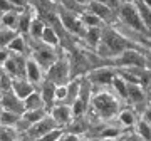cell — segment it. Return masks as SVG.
Wrapping results in <instances>:
<instances>
[{"label": "cell", "mask_w": 151, "mask_h": 141, "mask_svg": "<svg viewBox=\"0 0 151 141\" xmlns=\"http://www.w3.org/2000/svg\"><path fill=\"white\" fill-rule=\"evenodd\" d=\"M119 19L123 20V24H126L133 30H138V32L148 30L145 25V22H143V19H141V14L138 10L136 4H131V2L123 4V5L119 7Z\"/></svg>", "instance_id": "cell-3"}, {"label": "cell", "mask_w": 151, "mask_h": 141, "mask_svg": "<svg viewBox=\"0 0 151 141\" xmlns=\"http://www.w3.org/2000/svg\"><path fill=\"white\" fill-rule=\"evenodd\" d=\"M118 76L116 70L111 69V67H97L94 69L87 76V79L92 82V84H99V86H108V84H113L114 77Z\"/></svg>", "instance_id": "cell-9"}, {"label": "cell", "mask_w": 151, "mask_h": 141, "mask_svg": "<svg viewBox=\"0 0 151 141\" xmlns=\"http://www.w3.org/2000/svg\"><path fill=\"white\" fill-rule=\"evenodd\" d=\"M116 64L123 67H146V57L129 47L119 55H116Z\"/></svg>", "instance_id": "cell-6"}, {"label": "cell", "mask_w": 151, "mask_h": 141, "mask_svg": "<svg viewBox=\"0 0 151 141\" xmlns=\"http://www.w3.org/2000/svg\"><path fill=\"white\" fill-rule=\"evenodd\" d=\"M2 69L7 70L10 76L14 77H27V59H24L22 54L12 52L10 57L2 64Z\"/></svg>", "instance_id": "cell-5"}, {"label": "cell", "mask_w": 151, "mask_h": 141, "mask_svg": "<svg viewBox=\"0 0 151 141\" xmlns=\"http://www.w3.org/2000/svg\"><path fill=\"white\" fill-rule=\"evenodd\" d=\"M138 133H139L141 138L145 140H151V123L146 121L145 118L138 121Z\"/></svg>", "instance_id": "cell-31"}, {"label": "cell", "mask_w": 151, "mask_h": 141, "mask_svg": "<svg viewBox=\"0 0 151 141\" xmlns=\"http://www.w3.org/2000/svg\"><path fill=\"white\" fill-rule=\"evenodd\" d=\"M12 89H14V92H15L19 98L25 99L29 94H32L35 91V84L30 79H27V77H15Z\"/></svg>", "instance_id": "cell-13"}, {"label": "cell", "mask_w": 151, "mask_h": 141, "mask_svg": "<svg viewBox=\"0 0 151 141\" xmlns=\"http://www.w3.org/2000/svg\"><path fill=\"white\" fill-rule=\"evenodd\" d=\"M136 7H138V10L141 14V19L145 22V25L148 30H151V7L146 5L143 0H136Z\"/></svg>", "instance_id": "cell-23"}, {"label": "cell", "mask_w": 151, "mask_h": 141, "mask_svg": "<svg viewBox=\"0 0 151 141\" xmlns=\"http://www.w3.org/2000/svg\"><path fill=\"white\" fill-rule=\"evenodd\" d=\"M50 2H59V0H50Z\"/></svg>", "instance_id": "cell-43"}, {"label": "cell", "mask_w": 151, "mask_h": 141, "mask_svg": "<svg viewBox=\"0 0 151 141\" xmlns=\"http://www.w3.org/2000/svg\"><path fill=\"white\" fill-rule=\"evenodd\" d=\"M87 10H91L92 14H96L99 15L103 20H108L111 14H113V7L109 5V4H104V2H96V0H91L86 7Z\"/></svg>", "instance_id": "cell-14"}, {"label": "cell", "mask_w": 151, "mask_h": 141, "mask_svg": "<svg viewBox=\"0 0 151 141\" xmlns=\"http://www.w3.org/2000/svg\"><path fill=\"white\" fill-rule=\"evenodd\" d=\"M60 138H64V131L60 129V128H54L49 133H45L40 140H60Z\"/></svg>", "instance_id": "cell-35"}, {"label": "cell", "mask_w": 151, "mask_h": 141, "mask_svg": "<svg viewBox=\"0 0 151 141\" xmlns=\"http://www.w3.org/2000/svg\"><path fill=\"white\" fill-rule=\"evenodd\" d=\"M55 87H57V84H54L50 79H47L42 84V98L47 106H50L52 101H55Z\"/></svg>", "instance_id": "cell-20"}, {"label": "cell", "mask_w": 151, "mask_h": 141, "mask_svg": "<svg viewBox=\"0 0 151 141\" xmlns=\"http://www.w3.org/2000/svg\"><path fill=\"white\" fill-rule=\"evenodd\" d=\"M20 118H22V114L2 109V126H15L17 121L20 119Z\"/></svg>", "instance_id": "cell-27"}, {"label": "cell", "mask_w": 151, "mask_h": 141, "mask_svg": "<svg viewBox=\"0 0 151 141\" xmlns=\"http://www.w3.org/2000/svg\"><path fill=\"white\" fill-rule=\"evenodd\" d=\"M15 9L17 7L12 4L10 0H2V14H4V12H9V10H15ZM19 10H20V9H19Z\"/></svg>", "instance_id": "cell-37"}, {"label": "cell", "mask_w": 151, "mask_h": 141, "mask_svg": "<svg viewBox=\"0 0 151 141\" xmlns=\"http://www.w3.org/2000/svg\"><path fill=\"white\" fill-rule=\"evenodd\" d=\"M143 2H145L146 5H150V7H151V0H143Z\"/></svg>", "instance_id": "cell-41"}, {"label": "cell", "mask_w": 151, "mask_h": 141, "mask_svg": "<svg viewBox=\"0 0 151 141\" xmlns=\"http://www.w3.org/2000/svg\"><path fill=\"white\" fill-rule=\"evenodd\" d=\"M96 2H104V4H108V0H96Z\"/></svg>", "instance_id": "cell-42"}, {"label": "cell", "mask_w": 151, "mask_h": 141, "mask_svg": "<svg viewBox=\"0 0 151 141\" xmlns=\"http://www.w3.org/2000/svg\"><path fill=\"white\" fill-rule=\"evenodd\" d=\"M57 121L52 118V114H49V116H45V118H42L40 121H37L35 124H32V128H30V133H32L34 138H42L45 133H49L50 129H54V128H57Z\"/></svg>", "instance_id": "cell-12"}, {"label": "cell", "mask_w": 151, "mask_h": 141, "mask_svg": "<svg viewBox=\"0 0 151 141\" xmlns=\"http://www.w3.org/2000/svg\"><path fill=\"white\" fill-rule=\"evenodd\" d=\"M7 47H9L12 52H15V54H24V50H25V40H24L22 35H17Z\"/></svg>", "instance_id": "cell-30"}, {"label": "cell", "mask_w": 151, "mask_h": 141, "mask_svg": "<svg viewBox=\"0 0 151 141\" xmlns=\"http://www.w3.org/2000/svg\"><path fill=\"white\" fill-rule=\"evenodd\" d=\"M129 47H131V42L123 34H119L114 29H108L106 32H103V40L97 45L99 54L111 55V57H116V55H119L121 52H124Z\"/></svg>", "instance_id": "cell-1"}, {"label": "cell", "mask_w": 151, "mask_h": 141, "mask_svg": "<svg viewBox=\"0 0 151 141\" xmlns=\"http://www.w3.org/2000/svg\"><path fill=\"white\" fill-rule=\"evenodd\" d=\"M119 136V129L118 128H104L101 133V138H118Z\"/></svg>", "instance_id": "cell-36"}, {"label": "cell", "mask_w": 151, "mask_h": 141, "mask_svg": "<svg viewBox=\"0 0 151 141\" xmlns=\"http://www.w3.org/2000/svg\"><path fill=\"white\" fill-rule=\"evenodd\" d=\"M128 101L134 104H139L141 101H145V91L141 84H131L128 82Z\"/></svg>", "instance_id": "cell-18"}, {"label": "cell", "mask_w": 151, "mask_h": 141, "mask_svg": "<svg viewBox=\"0 0 151 141\" xmlns=\"http://www.w3.org/2000/svg\"><path fill=\"white\" fill-rule=\"evenodd\" d=\"M60 22H62V25L65 27V30H69L72 34H86V25H84V22L82 19H77L74 17L72 14H60Z\"/></svg>", "instance_id": "cell-11"}, {"label": "cell", "mask_w": 151, "mask_h": 141, "mask_svg": "<svg viewBox=\"0 0 151 141\" xmlns=\"http://www.w3.org/2000/svg\"><path fill=\"white\" fill-rule=\"evenodd\" d=\"M2 109L24 114L25 113V104H24V99L19 98L15 92H14V89H10V91H2Z\"/></svg>", "instance_id": "cell-8"}, {"label": "cell", "mask_w": 151, "mask_h": 141, "mask_svg": "<svg viewBox=\"0 0 151 141\" xmlns=\"http://www.w3.org/2000/svg\"><path fill=\"white\" fill-rule=\"evenodd\" d=\"M22 116H24L29 123L35 124L37 121H40L42 118H45L47 114H45V108H40V109H29V111H25Z\"/></svg>", "instance_id": "cell-26"}, {"label": "cell", "mask_w": 151, "mask_h": 141, "mask_svg": "<svg viewBox=\"0 0 151 141\" xmlns=\"http://www.w3.org/2000/svg\"><path fill=\"white\" fill-rule=\"evenodd\" d=\"M10 2L17 7V9H20V10H24V9H25V4H27V0H10Z\"/></svg>", "instance_id": "cell-38"}, {"label": "cell", "mask_w": 151, "mask_h": 141, "mask_svg": "<svg viewBox=\"0 0 151 141\" xmlns=\"http://www.w3.org/2000/svg\"><path fill=\"white\" fill-rule=\"evenodd\" d=\"M40 40H42L44 44H47V45H52V47H57V45H59V35L55 34V30L50 27V25H45Z\"/></svg>", "instance_id": "cell-22"}, {"label": "cell", "mask_w": 151, "mask_h": 141, "mask_svg": "<svg viewBox=\"0 0 151 141\" xmlns=\"http://www.w3.org/2000/svg\"><path fill=\"white\" fill-rule=\"evenodd\" d=\"M113 86H114V89L118 91L119 96H123L124 99H128V82H126L124 77L116 76L114 77V81H113Z\"/></svg>", "instance_id": "cell-28"}, {"label": "cell", "mask_w": 151, "mask_h": 141, "mask_svg": "<svg viewBox=\"0 0 151 141\" xmlns=\"http://www.w3.org/2000/svg\"><path fill=\"white\" fill-rule=\"evenodd\" d=\"M143 118H145L146 121H150V123H151V106H148V108H146L145 114H143Z\"/></svg>", "instance_id": "cell-39"}, {"label": "cell", "mask_w": 151, "mask_h": 141, "mask_svg": "<svg viewBox=\"0 0 151 141\" xmlns=\"http://www.w3.org/2000/svg\"><path fill=\"white\" fill-rule=\"evenodd\" d=\"M44 29H45V24H44V20H40V19H34L29 34H30L34 39H42Z\"/></svg>", "instance_id": "cell-29"}, {"label": "cell", "mask_w": 151, "mask_h": 141, "mask_svg": "<svg viewBox=\"0 0 151 141\" xmlns=\"http://www.w3.org/2000/svg\"><path fill=\"white\" fill-rule=\"evenodd\" d=\"M91 106L92 111L104 119H109V118H114L116 114H119V101L116 99V96H113L108 91L97 92L91 99Z\"/></svg>", "instance_id": "cell-2"}, {"label": "cell", "mask_w": 151, "mask_h": 141, "mask_svg": "<svg viewBox=\"0 0 151 141\" xmlns=\"http://www.w3.org/2000/svg\"><path fill=\"white\" fill-rule=\"evenodd\" d=\"M32 57L40 64V67H42L44 70H49V67L57 60V55H55L54 47H52V45H47V44H44V47L42 45L37 47V49L34 50Z\"/></svg>", "instance_id": "cell-7"}, {"label": "cell", "mask_w": 151, "mask_h": 141, "mask_svg": "<svg viewBox=\"0 0 151 141\" xmlns=\"http://www.w3.org/2000/svg\"><path fill=\"white\" fill-rule=\"evenodd\" d=\"M119 121L124 126H131L134 123V114L131 113V111H119Z\"/></svg>", "instance_id": "cell-34"}, {"label": "cell", "mask_w": 151, "mask_h": 141, "mask_svg": "<svg viewBox=\"0 0 151 141\" xmlns=\"http://www.w3.org/2000/svg\"><path fill=\"white\" fill-rule=\"evenodd\" d=\"M24 104H25V111H29V109H40V108H45L47 104H45V101H44L42 94L37 91H34L32 94H29L27 98L24 99Z\"/></svg>", "instance_id": "cell-17"}, {"label": "cell", "mask_w": 151, "mask_h": 141, "mask_svg": "<svg viewBox=\"0 0 151 141\" xmlns=\"http://www.w3.org/2000/svg\"><path fill=\"white\" fill-rule=\"evenodd\" d=\"M74 2H77V4H81V5H87L91 0H74Z\"/></svg>", "instance_id": "cell-40"}, {"label": "cell", "mask_w": 151, "mask_h": 141, "mask_svg": "<svg viewBox=\"0 0 151 141\" xmlns=\"http://www.w3.org/2000/svg\"><path fill=\"white\" fill-rule=\"evenodd\" d=\"M42 67H40V64H39L37 60L34 59H27V79H30V81L34 82V84H39V82L42 81Z\"/></svg>", "instance_id": "cell-15"}, {"label": "cell", "mask_w": 151, "mask_h": 141, "mask_svg": "<svg viewBox=\"0 0 151 141\" xmlns=\"http://www.w3.org/2000/svg\"><path fill=\"white\" fill-rule=\"evenodd\" d=\"M32 20H34V17L32 14L27 10V9H24V10L20 12V22H19V32L22 34H25L30 30V25H32Z\"/></svg>", "instance_id": "cell-24"}, {"label": "cell", "mask_w": 151, "mask_h": 141, "mask_svg": "<svg viewBox=\"0 0 151 141\" xmlns=\"http://www.w3.org/2000/svg\"><path fill=\"white\" fill-rule=\"evenodd\" d=\"M50 114H52V118L57 121V124H60V126L69 124L70 121H72V116H74V113H72V106L67 104V103L55 104L54 108H52V111H50Z\"/></svg>", "instance_id": "cell-10"}, {"label": "cell", "mask_w": 151, "mask_h": 141, "mask_svg": "<svg viewBox=\"0 0 151 141\" xmlns=\"http://www.w3.org/2000/svg\"><path fill=\"white\" fill-rule=\"evenodd\" d=\"M79 91H81V81L79 79H72V81L67 82V98H65L64 103L72 104L76 99L79 98Z\"/></svg>", "instance_id": "cell-21"}, {"label": "cell", "mask_w": 151, "mask_h": 141, "mask_svg": "<svg viewBox=\"0 0 151 141\" xmlns=\"http://www.w3.org/2000/svg\"><path fill=\"white\" fill-rule=\"evenodd\" d=\"M69 74H70V60L69 59H57L54 64L49 67L47 70V79L60 86V84H67L69 82Z\"/></svg>", "instance_id": "cell-4"}, {"label": "cell", "mask_w": 151, "mask_h": 141, "mask_svg": "<svg viewBox=\"0 0 151 141\" xmlns=\"http://www.w3.org/2000/svg\"><path fill=\"white\" fill-rule=\"evenodd\" d=\"M19 34H17L15 29H9V27H4L2 29V47H7L9 44L17 37Z\"/></svg>", "instance_id": "cell-32"}, {"label": "cell", "mask_w": 151, "mask_h": 141, "mask_svg": "<svg viewBox=\"0 0 151 141\" xmlns=\"http://www.w3.org/2000/svg\"><path fill=\"white\" fill-rule=\"evenodd\" d=\"M20 12H22V10H19V9H15V10H9V12H4V14H2V25H4V27H9V29H15V30H19Z\"/></svg>", "instance_id": "cell-16"}, {"label": "cell", "mask_w": 151, "mask_h": 141, "mask_svg": "<svg viewBox=\"0 0 151 141\" xmlns=\"http://www.w3.org/2000/svg\"><path fill=\"white\" fill-rule=\"evenodd\" d=\"M14 79L15 77L10 76L7 70H2V91H10L14 86Z\"/></svg>", "instance_id": "cell-33"}, {"label": "cell", "mask_w": 151, "mask_h": 141, "mask_svg": "<svg viewBox=\"0 0 151 141\" xmlns=\"http://www.w3.org/2000/svg\"><path fill=\"white\" fill-rule=\"evenodd\" d=\"M82 22H84V25L86 27H101V24H103V19L99 15H96V14H92L91 10H87L81 15Z\"/></svg>", "instance_id": "cell-25"}, {"label": "cell", "mask_w": 151, "mask_h": 141, "mask_svg": "<svg viewBox=\"0 0 151 141\" xmlns=\"http://www.w3.org/2000/svg\"><path fill=\"white\" fill-rule=\"evenodd\" d=\"M87 44L92 47H97L101 40H103V30L101 27H86V34H84Z\"/></svg>", "instance_id": "cell-19"}]
</instances>
